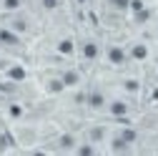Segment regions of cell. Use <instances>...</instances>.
I'll return each mask as SVG.
<instances>
[{
	"mask_svg": "<svg viewBox=\"0 0 158 156\" xmlns=\"http://www.w3.org/2000/svg\"><path fill=\"white\" fill-rule=\"evenodd\" d=\"M128 50L123 48V46H108L106 48V61L110 63V66H126L128 63Z\"/></svg>",
	"mask_w": 158,
	"mask_h": 156,
	"instance_id": "1",
	"label": "cell"
},
{
	"mask_svg": "<svg viewBox=\"0 0 158 156\" xmlns=\"http://www.w3.org/2000/svg\"><path fill=\"white\" fill-rule=\"evenodd\" d=\"M85 103H88V108H90V111H103V108L108 106L103 91H98V88H93V91L85 96Z\"/></svg>",
	"mask_w": 158,
	"mask_h": 156,
	"instance_id": "2",
	"label": "cell"
},
{
	"mask_svg": "<svg viewBox=\"0 0 158 156\" xmlns=\"http://www.w3.org/2000/svg\"><path fill=\"white\" fill-rule=\"evenodd\" d=\"M106 111L113 116V119H126V116L131 113V106H128L126 101H121V98H115V101H110V103L106 106Z\"/></svg>",
	"mask_w": 158,
	"mask_h": 156,
	"instance_id": "3",
	"label": "cell"
},
{
	"mask_svg": "<svg viewBox=\"0 0 158 156\" xmlns=\"http://www.w3.org/2000/svg\"><path fill=\"white\" fill-rule=\"evenodd\" d=\"M0 43H3V48H15V46H20L18 30H13V28H0Z\"/></svg>",
	"mask_w": 158,
	"mask_h": 156,
	"instance_id": "4",
	"label": "cell"
},
{
	"mask_svg": "<svg viewBox=\"0 0 158 156\" xmlns=\"http://www.w3.org/2000/svg\"><path fill=\"white\" fill-rule=\"evenodd\" d=\"M81 55H83V61H95L101 55V46L95 41H83L81 43Z\"/></svg>",
	"mask_w": 158,
	"mask_h": 156,
	"instance_id": "5",
	"label": "cell"
},
{
	"mask_svg": "<svg viewBox=\"0 0 158 156\" xmlns=\"http://www.w3.org/2000/svg\"><path fill=\"white\" fill-rule=\"evenodd\" d=\"M128 55H131V61H138V63H143V61H148V55H151V48H148L146 43H135V46H131V48H128Z\"/></svg>",
	"mask_w": 158,
	"mask_h": 156,
	"instance_id": "6",
	"label": "cell"
},
{
	"mask_svg": "<svg viewBox=\"0 0 158 156\" xmlns=\"http://www.w3.org/2000/svg\"><path fill=\"white\" fill-rule=\"evenodd\" d=\"M55 50H58V55L70 58V55L75 53V41H73V38H60V41H58V46H55Z\"/></svg>",
	"mask_w": 158,
	"mask_h": 156,
	"instance_id": "7",
	"label": "cell"
},
{
	"mask_svg": "<svg viewBox=\"0 0 158 156\" xmlns=\"http://www.w3.org/2000/svg\"><path fill=\"white\" fill-rule=\"evenodd\" d=\"M5 76L10 78V81H13V83H20V81H25V78H28V71H25L23 66H10Z\"/></svg>",
	"mask_w": 158,
	"mask_h": 156,
	"instance_id": "8",
	"label": "cell"
},
{
	"mask_svg": "<svg viewBox=\"0 0 158 156\" xmlns=\"http://www.w3.org/2000/svg\"><path fill=\"white\" fill-rule=\"evenodd\" d=\"M60 78H63V83H65V88H75L78 83H81V73H78V71H63L60 73Z\"/></svg>",
	"mask_w": 158,
	"mask_h": 156,
	"instance_id": "9",
	"label": "cell"
},
{
	"mask_svg": "<svg viewBox=\"0 0 158 156\" xmlns=\"http://www.w3.org/2000/svg\"><path fill=\"white\" fill-rule=\"evenodd\" d=\"M75 146H78V144H75V136H73V133H63L60 139H58V149H60V151H70V154H73Z\"/></svg>",
	"mask_w": 158,
	"mask_h": 156,
	"instance_id": "10",
	"label": "cell"
},
{
	"mask_svg": "<svg viewBox=\"0 0 158 156\" xmlns=\"http://www.w3.org/2000/svg\"><path fill=\"white\" fill-rule=\"evenodd\" d=\"M110 151H115V154H128V151H131V144L123 141L121 136H113V141H110Z\"/></svg>",
	"mask_w": 158,
	"mask_h": 156,
	"instance_id": "11",
	"label": "cell"
},
{
	"mask_svg": "<svg viewBox=\"0 0 158 156\" xmlns=\"http://www.w3.org/2000/svg\"><path fill=\"white\" fill-rule=\"evenodd\" d=\"M48 93H53V96H58V93H63L65 91V83H63V78L60 76H58V78H50V81H48Z\"/></svg>",
	"mask_w": 158,
	"mask_h": 156,
	"instance_id": "12",
	"label": "cell"
},
{
	"mask_svg": "<svg viewBox=\"0 0 158 156\" xmlns=\"http://www.w3.org/2000/svg\"><path fill=\"white\" fill-rule=\"evenodd\" d=\"M73 154H78V156H93V154H95V146H93V141H85V144H78Z\"/></svg>",
	"mask_w": 158,
	"mask_h": 156,
	"instance_id": "13",
	"label": "cell"
},
{
	"mask_svg": "<svg viewBox=\"0 0 158 156\" xmlns=\"http://www.w3.org/2000/svg\"><path fill=\"white\" fill-rule=\"evenodd\" d=\"M118 136H121L123 141H128V144L133 146V144H135V139H138V131H135V128H121V131H118Z\"/></svg>",
	"mask_w": 158,
	"mask_h": 156,
	"instance_id": "14",
	"label": "cell"
},
{
	"mask_svg": "<svg viewBox=\"0 0 158 156\" xmlns=\"http://www.w3.org/2000/svg\"><path fill=\"white\" fill-rule=\"evenodd\" d=\"M133 20H135L138 25H141V23H148V20H151V10H148V8L135 10V13H133Z\"/></svg>",
	"mask_w": 158,
	"mask_h": 156,
	"instance_id": "15",
	"label": "cell"
},
{
	"mask_svg": "<svg viewBox=\"0 0 158 156\" xmlns=\"http://www.w3.org/2000/svg\"><path fill=\"white\" fill-rule=\"evenodd\" d=\"M0 3H3V10H8V13H15V10H20L23 0H0Z\"/></svg>",
	"mask_w": 158,
	"mask_h": 156,
	"instance_id": "16",
	"label": "cell"
},
{
	"mask_svg": "<svg viewBox=\"0 0 158 156\" xmlns=\"http://www.w3.org/2000/svg\"><path fill=\"white\" fill-rule=\"evenodd\" d=\"M103 133H106L103 126H93V128L88 131V139H90V141H101V139H103Z\"/></svg>",
	"mask_w": 158,
	"mask_h": 156,
	"instance_id": "17",
	"label": "cell"
},
{
	"mask_svg": "<svg viewBox=\"0 0 158 156\" xmlns=\"http://www.w3.org/2000/svg\"><path fill=\"white\" fill-rule=\"evenodd\" d=\"M123 88H126L128 93H138V88H141V83H138L135 78H126V81H123Z\"/></svg>",
	"mask_w": 158,
	"mask_h": 156,
	"instance_id": "18",
	"label": "cell"
},
{
	"mask_svg": "<svg viewBox=\"0 0 158 156\" xmlns=\"http://www.w3.org/2000/svg\"><path fill=\"white\" fill-rule=\"evenodd\" d=\"M108 5H110L113 10H128L131 0H108Z\"/></svg>",
	"mask_w": 158,
	"mask_h": 156,
	"instance_id": "19",
	"label": "cell"
},
{
	"mask_svg": "<svg viewBox=\"0 0 158 156\" xmlns=\"http://www.w3.org/2000/svg\"><path fill=\"white\" fill-rule=\"evenodd\" d=\"M13 146V141H10V133H0V151H8Z\"/></svg>",
	"mask_w": 158,
	"mask_h": 156,
	"instance_id": "20",
	"label": "cell"
},
{
	"mask_svg": "<svg viewBox=\"0 0 158 156\" xmlns=\"http://www.w3.org/2000/svg\"><path fill=\"white\" fill-rule=\"evenodd\" d=\"M8 113L13 116V119H20V116H23V106H18V103H10V106H8Z\"/></svg>",
	"mask_w": 158,
	"mask_h": 156,
	"instance_id": "21",
	"label": "cell"
},
{
	"mask_svg": "<svg viewBox=\"0 0 158 156\" xmlns=\"http://www.w3.org/2000/svg\"><path fill=\"white\" fill-rule=\"evenodd\" d=\"M40 5H43V10H55L60 5V0H40Z\"/></svg>",
	"mask_w": 158,
	"mask_h": 156,
	"instance_id": "22",
	"label": "cell"
},
{
	"mask_svg": "<svg viewBox=\"0 0 158 156\" xmlns=\"http://www.w3.org/2000/svg\"><path fill=\"white\" fill-rule=\"evenodd\" d=\"M13 30H18V33L28 30V20H15V23H13Z\"/></svg>",
	"mask_w": 158,
	"mask_h": 156,
	"instance_id": "23",
	"label": "cell"
},
{
	"mask_svg": "<svg viewBox=\"0 0 158 156\" xmlns=\"http://www.w3.org/2000/svg\"><path fill=\"white\" fill-rule=\"evenodd\" d=\"M141 8H146V5H143V0H131V5H128V10H131V13L141 10Z\"/></svg>",
	"mask_w": 158,
	"mask_h": 156,
	"instance_id": "24",
	"label": "cell"
},
{
	"mask_svg": "<svg viewBox=\"0 0 158 156\" xmlns=\"http://www.w3.org/2000/svg\"><path fill=\"white\" fill-rule=\"evenodd\" d=\"M75 3H85V0H75Z\"/></svg>",
	"mask_w": 158,
	"mask_h": 156,
	"instance_id": "25",
	"label": "cell"
},
{
	"mask_svg": "<svg viewBox=\"0 0 158 156\" xmlns=\"http://www.w3.org/2000/svg\"><path fill=\"white\" fill-rule=\"evenodd\" d=\"M0 50H3V43H0Z\"/></svg>",
	"mask_w": 158,
	"mask_h": 156,
	"instance_id": "26",
	"label": "cell"
}]
</instances>
